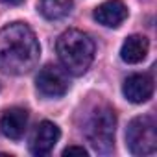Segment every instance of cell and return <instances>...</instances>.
Wrapping results in <instances>:
<instances>
[{
  "mask_svg": "<svg viewBox=\"0 0 157 157\" xmlns=\"http://www.w3.org/2000/svg\"><path fill=\"white\" fill-rule=\"evenodd\" d=\"M41 56L33 30L24 22H11L0 30V70L22 76L35 68Z\"/></svg>",
  "mask_w": 157,
  "mask_h": 157,
  "instance_id": "1",
  "label": "cell"
},
{
  "mask_svg": "<svg viewBox=\"0 0 157 157\" xmlns=\"http://www.w3.org/2000/svg\"><path fill=\"white\" fill-rule=\"evenodd\" d=\"M56 50L63 68L72 76L85 74L94 59V43L80 30L63 32L56 43Z\"/></svg>",
  "mask_w": 157,
  "mask_h": 157,
  "instance_id": "2",
  "label": "cell"
},
{
  "mask_svg": "<svg viewBox=\"0 0 157 157\" xmlns=\"http://www.w3.org/2000/svg\"><path fill=\"white\" fill-rule=\"evenodd\" d=\"M115 128H117L115 111L109 105H98L91 113L85 124L87 140L91 142V146L96 151L107 153L115 144Z\"/></svg>",
  "mask_w": 157,
  "mask_h": 157,
  "instance_id": "3",
  "label": "cell"
},
{
  "mask_svg": "<svg viewBox=\"0 0 157 157\" xmlns=\"http://www.w3.org/2000/svg\"><path fill=\"white\" fill-rule=\"evenodd\" d=\"M157 124L150 115L137 117L126 129V144L133 155H151L157 150Z\"/></svg>",
  "mask_w": 157,
  "mask_h": 157,
  "instance_id": "4",
  "label": "cell"
},
{
  "mask_svg": "<svg viewBox=\"0 0 157 157\" xmlns=\"http://www.w3.org/2000/svg\"><path fill=\"white\" fill-rule=\"evenodd\" d=\"M37 91L46 96V98H59L63 96L70 83H68V76H67V70L57 67V65H46L39 70L37 74Z\"/></svg>",
  "mask_w": 157,
  "mask_h": 157,
  "instance_id": "5",
  "label": "cell"
},
{
  "mask_svg": "<svg viewBox=\"0 0 157 157\" xmlns=\"http://www.w3.org/2000/svg\"><path fill=\"white\" fill-rule=\"evenodd\" d=\"M59 137H61L59 128L54 122H50V120H43L35 128V131L32 135V140H30L32 153L33 155H39V157L41 155H48L54 150V146L57 144Z\"/></svg>",
  "mask_w": 157,
  "mask_h": 157,
  "instance_id": "6",
  "label": "cell"
},
{
  "mask_svg": "<svg viewBox=\"0 0 157 157\" xmlns=\"http://www.w3.org/2000/svg\"><path fill=\"white\" fill-rule=\"evenodd\" d=\"M28 128V111L22 107H10L0 115V133L11 140L24 137Z\"/></svg>",
  "mask_w": 157,
  "mask_h": 157,
  "instance_id": "7",
  "label": "cell"
},
{
  "mask_svg": "<svg viewBox=\"0 0 157 157\" xmlns=\"http://www.w3.org/2000/svg\"><path fill=\"white\" fill-rule=\"evenodd\" d=\"M122 93L129 102L142 104L153 94V80L148 74H131L129 78H126Z\"/></svg>",
  "mask_w": 157,
  "mask_h": 157,
  "instance_id": "8",
  "label": "cell"
},
{
  "mask_svg": "<svg viewBox=\"0 0 157 157\" xmlns=\"http://www.w3.org/2000/svg\"><path fill=\"white\" fill-rule=\"evenodd\" d=\"M94 19L107 28H118L128 19V8L122 0H105L94 10Z\"/></svg>",
  "mask_w": 157,
  "mask_h": 157,
  "instance_id": "9",
  "label": "cell"
},
{
  "mask_svg": "<svg viewBox=\"0 0 157 157\" xmlns=\"http://www.w3.org/2000/svg\"><path fill=\"white\" fill-rule=\"evenodd\" d=\"M148 50H150V43L144 35H129L120 48V57L126 63L135 65L148 56Z\"/></svg>",
  "mask_w": 157,
  "mask_h": 157,
  "instance_id": "10",
  "label": "cell"
},
{
  "mask_svg": "<svg viewBox=\"0 0 157 157\" xmlns=\"http://www.w3.org/2000/svg\"><path fill=\"white\" fill-rule=\"evenodd\" d=\"M72 0H39V11L48 21H57L68 15Z\"/></svg>",
  "mask_w": 157,
  "mask_h": 157,
  "instance_id": "11",
  "label": "cell"
},
{
  "mask_svg": "<svg viewBox=\"0 0 157 157\" xmlns=\"http://www.w3.org/2000/svg\"><path fill=\"white\" fill-rule=\"evenodd\" d=\"M87 155V150L83 146H68L63 150V155Z\"/></svg>",
  "mask_w": 157,
  "mask_h": 157,
  "instance_id": "12",
  "label": "cell"
},
{
  "mask_svg": "<svg viewBox=\"0 0 157 157\" xmlns=\"http://www.w3.org/2000/svg\"><path fill=\"white\" fill-rule=\"evenodd\" d=\"M4 4H8V6H19V4H22L24 0H2Z\"/></svg>",
  "mask_w": 157,
  "mask_h": 157,
  "instance_id": "13",
  "label": "cell"
}]
</instances>
